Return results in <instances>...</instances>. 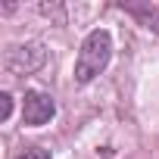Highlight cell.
Instances as JSON below:
<instances>
[{
  "label": "cell",
  "mask_w": 159,
  "mask_h": 159,
  "mask_svg": "<svg viewBox=\"0 0 159 159\" xmlns=\"http://www.w3.org/2000/svg\"><path fill=\"white\" fill-rule=\"evenodd\" d=\"M53 112H56V103H53L50 94H44V91H28L25 94V100H22V122L25 125L38 128V125L50 122Z\"/></svg>",
  "instance_id": "3957f363"
},
{
  "label": "cell",
  "mask_w": 159,
  "mask_h": 159,
  "mask_svg": "<svg viewBox=\"0 0 159 159\" xmlns=\"http://www.w3.org/2000/svg\"><path fill=\"white\" fill-rule=\"evenodd\" d=\"M109 56H112V38L109 31L97 28L84 38L81 50H78V59H75V84H88L109 66Z\"/></svg>",
  "instance_id": "6da1fadb"
},
{
  "label": "cell",
  "mask_w": 159,
  "mask_h": 159,
  "mask_svg": "<svg viewBox=\"0 0 159 159\" xmlns=\"http://www.w3.org/2000/svg\"><path fill=\"white\" fill-rule=\"evenodd\" d=\"M122 10L128 16H134L143 28L159 34V7H153V3H122Z\"/></svg>",
  "instance_id": "277c9868"
},
{
  "label": "cell",
  "mask_w": 159,
  "mask_h": 159,
  "mask_svg": "<svg viewBox=\"0 0 159 159\" xmlns=\"http://www.w3.org/2000/svg\"><path fill=\"white\" fill-rule=\"evenodd\" d=\"M10 109H13V97L10 94H0V119H10Z\"/></svg>",
  "instance_id": "8992f818"
},
{
  "label": "cell",
  "mask_w": 159,
  "mask_h": 159,
  "mask_svg": "<svg viewBox=\"0 0 159 159\" xmlns=\"http://www.w3.org/2000/svg\"><path fill=\"white\" fill-rule=\"evenodd\" d=\"M13 159H50V153H47L44 147H28V150H22V153H16Z\"/></svg>",
  "instance_id": "5b68a950"
},
{
  "label": "cell",
  "mask_w": 159,
  "mask_h": 159,
  "mask_svg": "<svg viewBox=\"0 0 159 159\" xmlns=\"http://www.w3.org/2000/svg\"><path fill=\"white\" fill-rule=\"evenodd\" d=\"M47 59V50L41 41H25L7 50V69L13 75H34Z\"/></svg>",
  "instance_id": "7a4b0ae2"
}]
</instances>
